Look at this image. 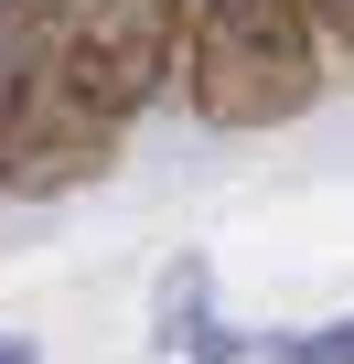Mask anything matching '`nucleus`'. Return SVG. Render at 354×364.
<instances>
[{
	"instance_id": "nucleus-4",
	"label": "nucleus",
	"mask_w": 354,
	"mask_h": 364,
	"mask_svg": "<svg viewBox=\"0 0 354 364\" xmlns=\"http://www.w3.org/2000/svg\"><path fill=\"white\" fill-rule=\"evenodd\" d=\"M65 43H76V0H0V129L65 75Z\"/></svg>"
},
{
	"instance_id": "nucleus-8",
	"label": "nucleus",
	"mask_w": 354,
	"mask_h": 364,
	"mask_svg": "<svg viewBox=\"0 0 354 364\" xmlns=\"http://www.w3.org/2000/svg\"><path fill=\"white\" fill-rule=\"evenodd\" d=\"M0 364H33V343H11V332H0Z\"/></svg>"
},
{
	"instance_id": "nucleus-7",
	"label": "nucleus",
	"mask_w": 354,
	"mask_h": 364,
	"mask_svg": "<svg viewBox=\"0 0 354 364\" xmlns=\"http://www.w3.org/2000/svg\"><path fill=\"white\" fill-rule=\"evenodd\" d=\"M301 11H311V33H322L333 54H354V0H301Z\"/></svg>"
},
{
	"instance_id": "nucleus-3",
	"label": "nucleus",
	"mask_w": 354,
	"mask_h": 364,
	"mask_svg": "<svg viewBox=\"0 0 354 364\" xmlns=\"http://www.w3.org/2000/svg\"><path fill=\"white\" fill-rule=\"evenodd\" d=\"M118 161V118H97L65 75L0 129V193H22V204H54V193H86V182H108Z\"/></svg>"
},
{
	"instance_id": "nucleus-2",
	"label": "nucleus",
	"mask_w": 354,
	"mask_h": 364,
	"mask_svg": "<svg viewBox=\"0 0 354 364\" xmlns=\"http://www.w3.org/2000/svg\"><path fill=\"white\" fill-rule=\"evenodd\" d=\"M194 43V0H76V43H65V86L97 118H140L150 97H172Z\"/></svg>"
},
{
	"instance_id": "nucleus-1",
	"label": "nucleus",
	"mask_w": 354,
	"mask_h": 364,
	"mask_svg": "<svg viewBox=\"0 0 354 364\" xmlns=\"http://www.w3.org/2000/svg\"><path fill=\"white\" fill-rule=\"evenodd\" d=\"M183 97L204 129H279L322 97V33L301 0H194Z\"/></svg>"
},
{
	"instance_id": "nucleus-5",
	"label": "nucleus",
	"mask_w": 354,
	"mask_h": 364,
	"mask_svg": "<svg viewBox=\"0 0 354 364\" xmlns=\"http://www.w3.org/2000/svg\"><path fill=\"white\" fill-rule=\"evenodd\" d=\"M161 343H172V353H194V364H236V353H247L236 332L204 321V268H194V257L161 279Z\"/></svg>"
},
{
	"instance_id": "nucleus-6",
	"label": "nucleus",
	"mask_w": 354,
	"mask_h": 364,
	"mask_svg": "<svg viewBox=\"0 0 354 364\" xmlns=\"http://www.w3.org/2000/svg\"><path fill=\"white\" fill-rule=\"evenodd\" d=\"M269 364H354V321H322V332H279Z\"/></svg>"
}]
</instances>
